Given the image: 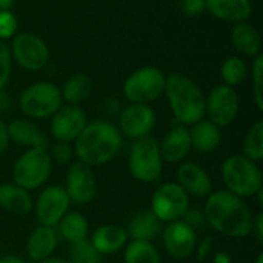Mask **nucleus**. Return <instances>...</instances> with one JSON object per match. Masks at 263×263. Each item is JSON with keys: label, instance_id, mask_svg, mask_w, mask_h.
Masks as SVG:
<instances>
[{"label": "nucleus", "instance_id": "obj_37", "mask_svg": "<svg viewBox=\"0 0 263 263\" xmlns=\"http://www.w3.org/2000/svg\"><path fill=\"white\" fill-rule=\"evenodd\" d=\"M183 222H186L194 231L197 230H203L206 227V217L205 213L199 208H188V211L185 213V216L182 217Z\"/></svg>", "mask_w": 263, "mask_h": 263}, {"label": "nucleus", "instance_id": "obj_33", "mask_svg": "<svg viewBox=\"0 0 263 263\" xmlns=\"http://www.w3.org/2000/svg\"><path fill=\"white\" fill-rule=\"evenodd\" d=\"M251 82H253V94L256 106L263 109V55L259 54L254 57L251 65Z\"/></svg>", "mask_w": 263, "mask_h": 263}, {"label": "nucleus", "instance_id": "obj_45", "mask_svg": "<svg viewBox=\"0 0 263 263\" xmlns=\"http://www.w3.org/2000/svg\"><path fill=\"white\" fill-rule=\"evenodd\" d=\"M254 263H263V253H260V254L257 256V259H256V262Z\"/></svg>", "mask_w": 263, "mask_h": 263}, {"label": "nucleus", "instance_id": "obj_17", "mask_svg": "<svg viewBox=\"0 0 263 263\" xmlns=\"http://www.w3.org/2000/svg\"><path fill=\"white\" fill-rule=\"evenodd\" d=\"M177 183L188 196L208 197L213 193V180L210 174L194 162H183L179 165Z\"/></svg>", "mask_w": 263, "mask_h": 263}, {"label": "nucleus", "instance_id": "obj_24", "mask_svg": "<svg viewBox=\"0 0 263 263\" xmlns=\"http://www.w3.org/2000/svg\"><path fill=\"white\" fill-rule=\"evenodd\" d=\"M190 139H191V148H194L202 154H208L220 146L222 131L213 122L202 119L197 123L191 125Z\"/></svg>", "mask_w": 263, "mask_h": 263}, {"label": "nucleus", "instance_id": "obj_43", "mask_svg": "<svg viewBox=\"0 0 263 263\" xmlns=\"http://www.w3.org/2000/svg\"><path fill=\"white\" fill-rule=\"evenodd\" d=\"M14 6V0H0V11H11Z\"/></svg>", "mask_w": 263, "mask_h": 263}, {"label": "nucleus", "instance_id": "obj_15", "mask_svg": "<svg viewBox=\"0 0 263 263\" xmlns=\"http://www.w3.org/2000/svg\"><path fill=\"white\" fill-rule=\"evenodd\" d=\"M160 234L165 251L171 257L183 260L193 256L197 243V231H194L186 222H183L182 219L170 222Z\"/></svg>", "mask_w": 263, "mask_h": 263}, {"label": "nucleus", "instance_id": "obj_14", "mask_svg": "<svg viewBox=\"0 0 263 263\" xmlns=\"http://www.w3.org/2000/svg\"><path fill=\"white\" fill-rule=\"evenodd\" d=\"M88 123V116L80 105H62L51 117L49 131L55 142H74Z\"/></svg>", "mask_w": 263, "mask_h": 263}, {"label": "nucleus", "instance_id": "obj_40", "mask_svg": "<svg viewBox=\"0 0 263 263\" xmlns=\"http://www.w3.org/2000/svg\"><path fill=\"white\" fill-rule=\"evenodd\" d=\"M9 146V136H8V128L6 123L0 119V154L5 153Z\"/></svg>", "mask_w": 263, "mask_h": 263}, {"label": "nucleus", "instance_id": "obj_9", "mask_svg": "<svg viewBox=\"0 0 263 263\" xmlns=\"http://www.w3.org/2000/svg\"><path fill=\"white\" fill-rule=\"evenodd\" d=\"M190 208V196L177 182L160 185L151 197V213L163 223L180 220Z\"/></svg>", "mask_w": 263, "mask_h": 263}, {"label": "nucleus", "instance_id": "obj_11", "mask_svg": "<svg viewBox=\"0 0 263 263\" xmlns=\"http://www.w3.org/2000/svg\"><path fill=\"white\" fill-rule=\"evenodd\" d=\"M239 109L240 100L234 88L217 85L210 91L205 103V114H208L210 122L219 128L230 126L239 116Z\"/></svg>", "mask_w": 263, "mask_h": 263}, {"label": "nucleus", "instance_id": "obj_35", "mask_svg": "<svg viewBox=\"0 0 263 263\" xmlns=\"http://www.w3.org/2000/svg\"><path fill=\"white\" fill-rule=\"evenodd\" d=\"M17 18L11 11H0V40H6L15 35Z\"/></svg>", "mask_w": 263, "mask_h": 263}, {"label": "nucleus", "instance_id": "obj_7", "mask_svg": "<svg viewBox=\"0 0 263 263\" xmlns=\"http://www.w3.org/2000/svg\"><path fill=\"white\" fill-rule=\"evenodd\" d=\"M166 76L157 66H142L131 72L123 83V96L131 103L149 105L165 91Z\"/></svg>", "mask_w": 263, "mask_h": 263}, {"label": "nucleus", "instance_id": "obj_21", "mask_svg": "<svg viewBox=\"0 0 263 263\" xmlns=\"http://www.w3.org/2000/svg\"><path fill=\"white\" fill-rule=\"evenodd\" d=\"M9 142H14L18 146L31 148H48V137L26 119H15L6 125Z\"/></svg>", "mask_w": 263, "mask_h": 263}, {"label": "nucleus", "instance_id": "obj_28", "mask_svg": "<svg viewBox=\"0 0 263 263\" xmlns=\"http://www.w3.org/2000/svg\"><path fill=\"white\" fill-rule=\"evenodd\" d=\"M59 227V234L62 236L63 240L72 243H79L82 240L88 239L89 234V225L88 220L80 214V213H66L62 220L57 223Z\"/></svg>", "mask_w": 263, "mask_h": 263}, {"label": "nucleus", "instance_id": "obj_12", "mask_svg": "<svg viewBox=\"0 0 263 263\" xmlns=\"http://www.w3.org/2000/svg\"><path fill=\"white\" fill-rule=\"evenodd\" d=\"M69 205H71V200L63 186L52 185V186L43 188L34 205L35 219L39 225L49 227V228L57 227L62 217L68 213Z\"/></svg>", "mask_w": 263, "mask_h": 263}, {"label": "nucleus", "instance_id": "obj_27", "mask_svg": "<svg viewBox=\"0 0 263 263\" xmlns=\"http://www.w3.org/2000/svg\"><path fill=\"white\" fill-rule=\"evenodd\" d=\"M60 92L66 105H80L92 92V79L85 72H77L65 82Z\"/></svg>", "mask_w": 263, "mask_h": 263}, {"label": "nucleus", "instance_id": "obj_8", "mask_svg": "<svg viewBox=\"0 0 263 263\" xmlns=\"http://www.w3.org/2000/svg\"><path fill=\"white\" fill-rule=\"evenodd\" d=\"M63 105L60 88L49 82H35L23 89L18 106L29 119H46Z\"/></svg>", "mask_w": 263, "mask_h": 263}, {"label": "nucleus", "instance_id": "obj_38", "mask_svg": "<svg viewBox=\"0 0 263 263\" xmlns=\"http://www.w3.org/2000/svg\"><path fill=\"white\" fill-rule=\"evenodd\" d=\"M180 9L188 17H199L206 11V0H180Z\"/></svg>", "mask_w": 263, "mask_h": 263}, {"label": "nucleus", "instance_id": "obj_10", "mask_svg": "<svg viewBox=\"0 0 263 263\" xmlns=\"http://www.w3.org/2000/svg\"><path fill=\"white\" fill-rule=\"evenodd\" d=\"M11 57L28 71H40L49 60L48 45L32 32H18L12 37Z\"/></svg>", "mask_w": 263, "mask_h": 263}, {"label": "nucleus", "instance_id": "obj_31", "mask_svg": "<svg viewBox=\"0 0 263 263\" xmlns=\"http://www.w3.org/2000/svg\"><path fill=\"white\" fill-rule=\"evenodd\" d=\"M242 151L247 159L253 162H260L263 159V122H256L245 134Z\"/></svg>", "mask_w": 263, "mask_h": 263}, {"label": "nucleus", "instance_id": "obj_20", "mask_svg": "<svg viewBox=\"0 0 263 263\" xmlns=\"http://www.w3.org/2000/svg\"><path fill=\"white\" fill-rule=\"evenodd\" d=\"M206 11L219 20L240 23L253 15V5L250 0H206Z\"/></svg>", "mask_w": 263, "mask_h": 263}, {"label": "nucleus", "instance_id": "obj_32", "mask_svg": "<svg viewBox=\"0 0 263 263\" xmlns=\"http://www.w3.org/2000/svg\"><path fill=\"white\" fill-rule=\"evenodd\" d=\"M69 263H102V254L91 245L89 240L72 243L69 250Z\"/></svg>", "mask_w": 263, "mask_h": 263}, {"label": "nucleus", "instance_id": "obj_42", "mask_svg": "<svg viewBox=\"0 0 263 263\" xmlns=\"http://www.w3.org/2000/svg\"><path fill=\"white\" fill-rule=\"evenodd\" d=\"M0 263H26L22 257L17 256H3L0 257Z\"/></svg>", "mask_w": 263, "mask_h": 263}, {"label": "nucleus", "instance_id": "obj_36", "mask_svg": "<svg viewBox=\"0 0 263 263\" xmlns=\"http://www.w3.org/2000/svg\"><path fill=\"white\" fill-rule=\"evenodd\" d=\"M48 153H49L52 160H55L60 165H65V163H68L71 160V157L74 154V149L68 142H55Z\"/></svg>", "mask_w": 263, "mask_h": 263}, {"label": "nucleus", "instance_id": "obj_6", "mask_svg": "<svg viewBox=\"0 0 263 263\" xmlns=\"http://www.w3.org/2000/svg\"><path fill=\"white\" fill-rule=\"evenodd\" d=\"M52 171V159L46 148L25 151L12 166V183L26 191L39 190L46 183Z\"/></svg>", "mask_w": 263, "mask_h": 263}, {"label": "nucleus", "instance_id": "obj_26", "mask_svg": "<svg viewBox=\"0 0 263 263\" xmlns=\"http://www.w3.org/2000/svg\"><path fill=\"white\" fill-rule=\"evenodd\" d=\"M126 233L133 240L153 242L162 233V222L151 213V210H143L131 217Z\"/></svg>", "mask_w": 263, "mask_h": 263}, {"label": "nucleus", "instance_id": "obj_44", "mask_svg": "<svg viewBox=\"0 0 263 263\" xmlns=\"http://www.w3.org/2000/svg\"><path fill=\"white\" fill-rule=\"evenodd\" d=\"M39 263H69L68 260H65V259H62V257H55V256H51V257H48V259H45V260H42V262Z\"/></svg>", "mask_w": 263, "mask_h": 263}, {"label": "nucleus", "instance_id": "obj_4", "mask_svg": "<svg viewBox=\"0 0 263 263\" xmlns=\"http://www.w3.org/2000/svg\"><path fill=\"white\" fill-rule=\"evenodd\" d=\"M220 176L227 191L240 199L254 197L263 188V176L259 165L242 154L227 157L222 163Z\"/></svg>", "mask_w": 263, "mask_h": 263}, {"label": "nucleus", "instance_id": "obj_5", "mask_svg": "<svg viewBox=\"0 0 263 263\" xmlns=\"http://www.w3.org/2000/svg\"><path fill=\"white\" fill-rule=\"evenodd\" d=\"M128 168L131 176L142 183H154L160 180L163 159L159 142L151 136L136 139L129 149Z\"/></svg>", "mask_w": 263, "mask_h": 263}, {"label": "nucleus", "instance_id": "obj_30", "mask_svg": "<svg viewBox=\"0 0 263 263\" xmlns=\"http://www.w3.org/2000/svg\"><path fill=\"white\" fill-rule=\"evenodd\" d=\"M247 76H248V66L243 59L233 55L223 60L220 66V77L223 80V85L234 88L240 85L247 79Z\"/></svg>", "mask_w": 263, "mask_h": 263}, {"label": "nucleus", "instance_id": "obj_18", "mask_svg": "<svg viewBox=\"0 0 263 263\" xmlns=\"http://www.w3.org/2000/svg\"><path fill=\"white\" fill-rule=\"evenodd\" d=\"M159 146H160V154H162L163 162H166V163L182 162L191 151L190 129L182 125L171 128L165 134V137L162 139Z\"/></svg>", "mask_w": 263, "mask_h": 263}, {"label": "nucleus", "instance_id": "obj_22", "mask_svg": "<svg viewBox=\"0 0 263 263\" xmlns=\"http://www.w3.org/2000/svg\"><path fill=\"white\" fill-rule=\"evenodd\" d=\"M231 43L242 55L254 59L260 54L262 35L253 23L240 22L234 23L231 29Z\"/></svg>", "mask_w": 263, "mask_h": 263}, {"label": "nucleus", "instance_id": "obj_1", "mask_svg": "<svg viewBox=\"0 0 263 263\" xmlns=\"http://www.w3.org/2000/svg\"><path fill=\"white\" fill-rule=\"evenodd\" d=\"M203 213L206 225L227 237L243 239L251 234L254 217L251 210L240 197L227 190L211 193L205 202Z\"/></svg>", "mask_w": 263, "mask_h": 263}, {"label": "nucleus", "instance_id": "obj_29", "mask_svg": "<svg viewBox=\"0 0 263 263\" xmlns=\"http://www.w3.org/2000/svg\"><path fill=\"white\" fill-rule=\"evenodd\" d=\"M125 263H162L160 253L153 242L131 240L123 248Z\"/></svg>", "mask_w": 263, "mask_h": 263}, {"label": "nucleus", "instance_id": "obj_19", "mask_svg": "<svg viewBox=\"0 0 263 263\" xmlns=\"http://www.w3.org/2000/svg\"><path fill=\"white\" fill-rule=\"evenodd\" d=\"M89 242L102 256H109L119 253L126 247L128 233L123 227L106 223L96 228Z\"/></svg>", "mask_w": 263, "mask_h": 263}, {"label": "nucleus", "instance_id": "obj_16", "mask_svg": "<svg viewBox=\"0 0 263 263\" xmlns=\"http://www.w3.org/2000/svg\"><path fill=\"white\" fill-rule=\"evenodd\" d=\"M156 125V111L149 105L131 103L119 116V131L128 139L149 136Z\"/></svg>", "mask_w": 263, "mask_h": 263}, {"label": "nucleus", "instance_id": "obj_3", "mask_svg": "<svg viewBox=\"0 0 263 263\" xmlns=\"http://www.w3.org/2000/svg\"><path fill=\"white\" fill-rule=\"evenodd\" d=\"M163 92L179 125L190 126L203 119L206 97L200 86L186 74L171 72L166 76Z\"/></svg>", "mask_w": 263, "mask_h": 263}, {"label": "nucleus", "instance_id": "obj_23", "mask_svg": "<svg viewBox=\"0 0 263 263\" xmlns=\"http://www.w3.org/2000/svg\"><path fill=\"white\" fill-rule=\"evenodd\" d=\"M0 208L14 216H26L32 211L34 202L29 191L15 183L0 185Z\"/></svg>", "mask_w": 263, "mask_h": 263}, {"label": "nucleus", "instance_id": "obj_41", "mask_svg": "<svg viewBox=\"0 0 263 263\" xmlns=\"http://www.w3.org/2000/svg\"><path fill=\"white\" fill-rule=\"evenodd\" d=\"M9 106H11V97L3 89H0V114L8 111Z\"/></svg>", "mask_w": 263, "mask_h": 263}, {"label": "nucleus", "instance_id": "obj_13", "mask_svg": "<svg viewBox=\"0 0 263 263\" xmlns=\"http://www.w3.org/2000/svg\"><path fill=\"white\" fill-rule=\"evenodd\" d=\"M63 188L72 203H91L97 194V180L92 168L80 160L72 162L66 171V183Z\"/></svg>", "mask_w": 263, "mask_h": 263}, {"label": "nucleus", "instance_id": "obj_25", "mask_svg": "<svg viewBox=\"0 0 263 263\" xmlns=\"http://www.w3.org/2000/svg\"><path fill=\"white\" fill-rule=\"evenodd\" d=\"M57 247V233L49 227H37L28 236L26 253L31 260L42 262L52 256Z\"/></svg>", "mask_w": 263, "mask_h": 263}, {"label": "nucleus", "instance_id": "obj_34", "mask_svg": "<svg viewBox=\"0 0 263 263\" xmlns=\"http://www.w3.org/2000/svg\"><path fill=\"white\" fill-rule=\"evenodd\" d=\"M11 66H12V57L9 46L0 40V89H5L11 79Z\"/></svg>", "mask_w": 263, "mask_h": 263}, {"label": "nucleus", "instance_id": "obj_2", "mask_svg": "<svg viewBox=\"0 0 263 263\" xmlns=\"http://www.w3.org/2000/svg\"><path fill=\"white\" fill-rule=\"evenodd\" d=\"M123 143L119 128L108 120H94L86 123L80 136L74 140V154L88 166H102L109 163L120 151Z\"/></svg>", "mask_w": 263, "mask_h": 263}, {"label": "nucleus", "instance_id": "obj_39", "mask_svg": "<svg viewBox=\"0 0 263 263\" xmlns=\"http://www.w3.org/2000/svg\"><path fill=\"white\" fill-rule=\"evenodd\" d=\"M251 234L256 236L257 242L263 243V216L262 213H259L256 217H253V230Z\"/></svg>", "mask_w": 263, "mask_h": 263}]
</instances>
